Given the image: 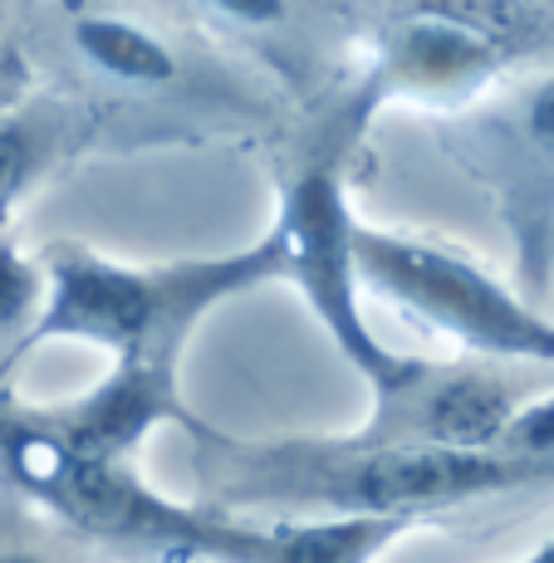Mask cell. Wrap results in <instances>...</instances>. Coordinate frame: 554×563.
<instances>
[{"label":"cell","mask_w":554,"mask_h":563,"mask_svg":"<svg viewBox=\"0 0 554 563\" xmlns=\"http://www.w3.org/2000/svg\"><path fill=\"white\" fill-rule=\"evenodd\" d=\"M40 133L25 123V118H6L0 113V231H6L10 211L20 206V197L30 191V181H35L40 162H45V153H40Z\"/></svg>","instance_id":"cell-10"},{"label":"cell","mask_w":554,"mask_h":563,"mask_svg":"<svg viewBox=\"0 0 554 563\" xmlns=\"http://www.w3.org/2000/svg\"><path fill=\"white\" fill-rule=\"evenodd\" d=\"M520 563H554V539H550V544H540V549H535V554H525V559H520Z\"/></svg>","instance_id":"cell-13"},{"label":"cell","mask_w":554,"mask_h":563,"mask_svg":"<svg viewBox=\"0 0 554 563\" xmlns=\"http://www.w3.org/2000/svg\"><path fill=\"white\" fill-rule=\"evenodd\" d=\"M74 45L89 54L104 74H113L118 84H167L177 74V59H172V49L162 40H152L148 30L113 15H84L74 25Z\"/></svg>","instance_id":"cell-8"},{"label":"cell","mask_w":554,"mask_h":563,"mask_svg":"<svg viewBox=\"0 0 554 563\" xmlns=\"http://www.w3.org/2000/svg\"><path fill=\"white\" fill-rule=\"evenodd\" d=\"M0 563H69V559L54 554V549L40 544V539L6 534V539H0Z\"/></svg>","instance_id":"cell-12"},{"label":"cell","mask_w":554,"mask_h":563,"mask_svg":"<svg viewBox=\"0 0 554 563\" xmlns=\"http://www.w3.org/2000/svg\"><path fill=\"white\" fill-rule=\"evenodd\" d=\"M45 260L20 255L0 235V363H15L45 313Z\"/></svg>","instance_id":"cell-9"},{"label":"cell","mask_w":554,"mask_h":563,"mask_svg":"<svg viewBox=\"0 0 554 563\" xmlns=\"http://www.w3.org/2000/svg\"><path fill=\"white\" fill-rule=\"evenodd\" d=\"M197 485L211 510L280 519H422L466 500L554 485V465L506 451L383 446L349 437L241 441L216 427L192 431Z\"/></svg>","instance_id":"cell-1"},{"label":"cell","mask_w":554,"mask_h":563,"mask_svg":"<svg viewBox=\"0 0 554 563\" xmlns=\"http://www.w3.org/2000/svg\"><path fill=\"white\" fill-rule=\"evenodd\" d=\"M417 529V519H275L251 525L211 505H177L162 534L172 563H373L388 544Z\"/></svg>","instance_id":"cell-6"},{"label":"cell","mask_w":554,"mask_h":563,"mask_svg":"<svg viewBox=\"0 0 554 563\" xmlns=\"http://www.w3.org/2000/svg\"><path fill=\"white\" fill-rule=\"evenodd\" d=\"M206 5H216L221 15L241 20V25H275V20H285V0H206Z\"/></svg>","instance_id":"cell-11"},{"label":"cell","mask_w":554,"mask_h":563,"mask_svg":"<svg viewBox=\"0 0 554 563\" xmlns=\"http://www.w3.org/2000/svg\"><path fill=\"white\" fill-rule=\"evenodd\" d=\"M265 279H285V241L280 231L260 235L246 251L167 260V265H118L84 245L45 251V313L30 333L25 353L40 343H99L113 367L177 383V363L197 323L216 305L251 295Z\"/></svg>","instance_id":"cell-2"},{"label":"cell","mask_w":554,"mask_h":563,"mask_svg":"<svg viewBox=\"0 0 554 563\" xmlns=\"http://www.w3.org/2000/svg\"><path fill=\"white\" fill-rule=\"evenodd\" d=\"M525 363H427L393 387H378L373 411L358 427L363 441L383 446H432V451H496L515 411L540 397L530 373H510Z\"/></svg>","instance_id":"cell-5"},{"label":"cell","mask_w":554,"mask_h":563,"mask_svg":"<svg viewBox=\"0 0 554 563\" xmlns=\"http://www.w3.org/2000/svg\"><path fill=\"white\" fill-rule=\"evenodd\" d=\"M520 143L530 157V177H535V197H530V216L520 225V260H525V285L540 289L550 269V231H554V211H550V191L554 187V79L540 84L525 99V118H520Z\"/></svg>","instance_id":"cell-7"},{"label":"cell","mask_w":554,"mask_h":563,"mask_svg":"<svg viewBox=\"0 0 554 563\" xmlns=\"http://www.w3.org/2000/svg\"><path fill=\"white\" fill-rule=\"evenodd\" d=\"M354 265L358 285L417 313L422 323L442 329L476 358L554 373V319L535 313L520 295H510L476 260L456 255L437 241H417V235L378 231V225L358 221Z\"/></svg>","instance_id":"cell-3"},{"label":"cell","mask_w":554,"mask_h":563,"mask_svg":"<svg viewBox=\"0 0 554 563\" xmlns=\"http://www.w3.org/2000/svg\"><path fill=\"white\" fill-rule=\"evenodd\" d=\"M285 241V279L304 295L314 319L334 339V349L349 358L368 387H393L417 367V358L393 353L358 309V265H354V231L358 216L344 197V177L329 162H309L285 191L275 221Z\"/></svg>","instance_id":"cell-4"}]
</instances>
